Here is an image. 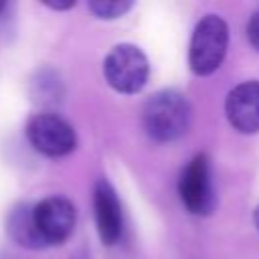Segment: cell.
<instances>
[{
	"label": "cell",
	"instance_id": "cell-1",
	"mask_svg": "<svg viewBox=\"0 0 259 259\" xmlns=\"http://www.w3.org/2000/svg\"><path fill=\"white\" fill-rule=\"evenodd\" d=\"M144 130L156 142H172L186 134L192 119L190 103L178 91H158L144 105Z\"/></svg>",
	"mask_w": 259,
	"mask_h": 259
},
{
	"label": "cell",
	"instance_id": "cell-2",
	"mask_svg": "<svg viewBox=\"0 0 259 259\" xmlns=\"http://www.w3.org/2000/svg\"><path fill=\"white\" fill-rule=\"evenodd\" d=\"M229 47V26L217 14L198 20L190 36L188 63L196 75H210L219 69Z\"/></svg>",
	"mask_w": 259,
	"mask_h": 259
},
{
	"label": "cell",
	"instance_id": "cell-3",
	"mask_svg": "<svg viewBox=\"0 0 259 259\" xmlns=\"http://www.w3.org/2000/svg\"><path fill=\"white\" fill-rule=\"evenodd\" d=\"M103 75L115 91L138 93L150 77V63L142 49L130 42H121L107 53L103 61Z\"/></svg>",
	"mask_w": 259,
	"mask_h": 259
},
{
	"label": "cell",
	"instance_id": "cell-4",
	"mask_svg": "<svg viewBox=\"0 0 259 259\" xmlns=\"http://www.w3.org/2000/svg\"><path fill=\"white\" fill-rule=\"evenodd\" d=\"M178 194L188 212L206 217L214 208V188L210 176V162L204 154H196L180 174Z\"/></svg>",
	"mask_w": 259,
	"mask_h": 259
},
{
	"label": "cell",
	"instance_id": "cell-5",
	"mask_svg": "<svg viewBox=\"0 0 259 259\" xmlns=\"http://www.w3.org/2000/svg\"><path fill=\"white\" fill-rule=\"evenodd\" d=\"M26 138L30 146L51 158L73 152L77 144L75 130L55 113H36L26 123Z\"/></svg>",
	"mask_w": 259,
	"mask_h": 259
},
{
	"label": "cell",
	"instance_id": "cell-6",
	"mask_svg": "<svg viewBox=\"0 0 259 259\" xmlns=\"http://www.w3.org/2000/svg\"><path fill=\"white\" fill-rule=\"evenodd\" d=\"M32 221L45 245H59L75 229V206L63 196H49L32 206Z\"/></svg>",
	"mask_w": 259,
	"mask_h": 259
},
{
	"label": "cell",
	"instance_id": "cell-7",
	"mask_svg": "<svg viewBox=\"0 0 259 259\" xmlns=\"http://www.w3.org/2000/svg\"><path fill=\"white\" fill-rule=\"evenodd\" d=\"M225 113L237 132H259V81H245L233 87L225 99Z\"/></svg>",
	"mask_w": 259,
	"mask_h": 259
},
{
	"label": "cell",
	"instance_id": "cell-8",
	"mask_svg": "<svg viewBox=\"0 0 259 259\" xmlns=\"http://www.w3.org/2000/svg\"><path fill=\"white\" fill-rule=\"evenodd\" d=\"M93 208H95V225H97V233H99L101 241L105 245H115L121 237L123 219H121L119 198H117L113 186L105 178L97 180V184H95Z\"/></svg>",
	"mask_w": 259,
	"mask_h": 259
},
{
	"label": "cell",
	"instance_id": "cell-9",
	"mask_svg": "<svg viewBox=\"0 0 259 259\" xmlns=\"http://www.w3.org/2000/svg\"><path fill=\"white\" fill-rule=\"evenodd\" d=\"M8 233H10V237H12L18 245H22V247H26V249H40V247H47V245L42 243V239H40L36 227H34V221H32V206L20 204V206H16V208L10 212V217H8Z\"/></svg>",
	"mask_w": 259,
	"mask_h": 259
},
{
	"label": "cell",
	"instance_id": "cell-10",
	"mask_svg": "<svg viewBox=\"0 0 259 259\" xmlns=\"http://www.w3.org/2000/svg\"><path fill=\"white\" fill-rule=\"evenodd\" d=\"M134 4L127 0H93L89 2V10L97 16V18H119L121 14H125Z\"/></svg>",
	"mask_w": 259,
	"mask_h": 259
},
{
	"label": "cell",
	"instance_id": "cell-11",
	"mask_svg": "<svg viewBox=\"0 0 259 259\" xmlns=\"http://www.w3.org/2000/svg\"><path fill=\"white\" fill-rule=\"evenodd\" d=\"M247 36H249V42L255 51H259V8L253 10L251 18H249V24H247Z\"/></svg>",
	"mask_w": 259,
	"mask_h": 259
},
{
	"label": "cell",
	"instance_id": "cell-12",
	"mask_svg": "<svg viewBox=\"0 0 259 259\" xmlns=\"http://www.w3.org/2000/svg\"><path fill=\"white\" fill-rule=\"evenodd\" d=\"M47 6L49 8H55V10H67V8H71V6H75V2H47Z\"/></svg>",
	"mask_w": 259,
	"mask_h": 259
},
{
	"label": "cell",
	"instance_id": "cell-13",
	"mask_svg": "<svg viewBox=\"0 0 259 259\" xmlns=\"http://www.w3.org/2000/svg\"><path fill=\"white\" fill-rule=\"evenodd\" d=\"M253 221H255V227H257V231H259V204H257V208H255V212H253Z\"/></svg>",
	"mask_w": 259,
	"mask_h": 259
},
{
	"label": "cell",
	"instance_id": "cell-14",
	"mask_svg": "<svg viewBox=\"0 0 259 259\" xmlns=\"http://www.w3.org/2000/svg\"><path fill=\"white\" fill-rule=\"evenodd\" d=\"M4 6H6V4H4V2H0V12L4 10Z\"/></svg>",
	"mask_w": 259,
	"mask_h": 259
}]
</instances>
